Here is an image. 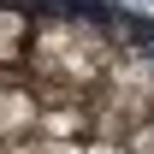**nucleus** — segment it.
Instances as JSON below:
<instances>
[{
	"label": "nucleus",
	"mask_w": 154,
	"mask_h": 154,
	"mask_svg": "<svg viewBox=\"0 0 154 154\" xmlns=\"http://www.w3.org/2000/svg\"><path fill=\"white\" fill-rule=\"evenodd\" d=\"M0 65L30 89V119L0 154H154V30L131 12L30 6V36Z\"/></svg>",
	"instance_id": "nucleus-1"
}]
</instances>
